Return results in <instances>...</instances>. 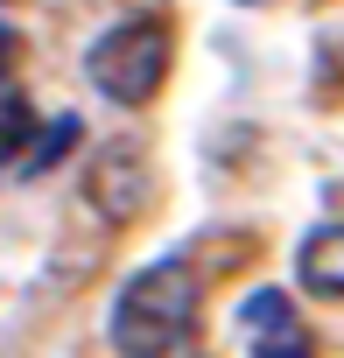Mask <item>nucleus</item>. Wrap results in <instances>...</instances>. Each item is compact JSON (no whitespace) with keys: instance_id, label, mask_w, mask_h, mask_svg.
<instances>
[{"instance_id":"1","label":"nucleus","mask_w":344,"mask_h":358,"mask_svg":"<svg viewBox=\"0 0 344 358\" xmlns=\"http://www.w3.org/2000/svg\"><path fill=\"white\" fill-rule=\"evenodd\" d=\"M197 323V274L190 260H155L120 281L113 295V351L120 358H176Z\"/></svg>"},{"instance_id":"2","label":"nucleus","mask_w":344,"mask_h":358,"mask_svg":"<svg viewBox=\"0 0 344 358\" xmlns=\"http://www.w3.org/2000/svg\"><path fill=\"white\" fill-rule=\"evenodd\" d=\"M169 64H176V36H169L162 15H134L120 29H106L92 50H85V78L99 85V99L141 113L162 85H169Z\"/></svg>"},{"instance_id":"3","label":"nucleus","mask_w":344,"mask_h":358,"mask_svg":"<svg viewBox=\"0 0 344 358\" xmlns=\"http://www.w3.org/2000/svg\"><path fill=\"white\" fill-rule=\"evenodd\" d=\"M85 197H92V211L99 218H134L141 204H148V155H141V141H113L99 162H92V183H85Z\"/></svg>"},{"instance_id":"4","label":"nucleus","mask_w":344,"mask_h":358,"mask_svg":"<svg viewBox=\"0 0 344 358\" xmlns=\"http://www.w3.org/2000/svg\"><path fill=\"white\" fill-rule=\"evenodd\" d=\"M239 323L253 330V358H316V344H309V330H302V316L288 309V295L281 288H260L246 309H239Z\"/></svg>"},{"instance_id":"5","label":"nucleus","mask_w":344,"mask_h":358,"mask_svg":"<svg viewBox=\"0 0 344 358\" xmlns=\"http://www.w3.org/2000/svg\"><path fill=\"white\" fill-rule=\"evenodd\" d=\"M295 281L323 302H344V225H316L295 246Z\"/></svg>"},{"instance_id":"6","label":"nucleus","mask_w":344,"mask_h":358,"mask_svg":"<svg viewBox=\"0 0 344 358\" xmlns=\"http://www.w3.org/2000/svg\"><path fill=\"white\" fill-rule=\"evenodd\" d=\"M71 148H78V120L64 113V120H50V127H43V141L29 148V162H22V169H29V176H43V169H50L57 155H71Z\"/></svg>"}]
</instances>
